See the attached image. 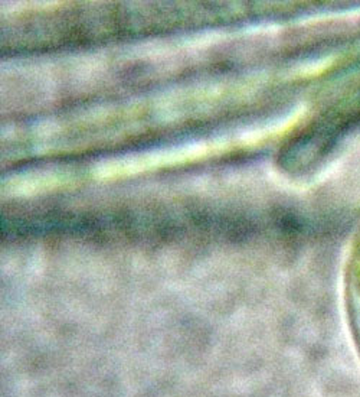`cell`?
<instances>
[{
  "mask_svg": "<svg viewBox=\"0 0 360 397\" xmlns=\"http://www.w3.org/2000/svg\"><path fill=\"white\" fill-rule=\"evenodd\" d=\"M354 283H356L357 289L360 292V243H359L356 259H354Z\"/></svg>",
  "mask_w": 360,
  "mask_h": 397,
  "instance_id": "6da1fadb",
  "label": "cell"
}]
</instances>
